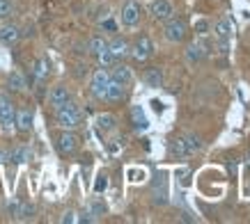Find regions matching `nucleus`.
Here are the masks:
<instances>
[{
  "label": "nucleus",
  "mask_w": 250,
  "mask_h": 224,
  "mask_svg": "<svg viewBox=\"0 0 250 224\" xmlns=\"http://www.w3.org/2000/svg\"><path fill=\"white\" fill-rule=\"evenodd\" d=\"M108 187V176H99L97 183H94V192H104Z\"/></svg>",
  "instance_id": "obj_33"
},
{
  "label": "nucleus",
  "mask_w": 250,
  "mask_h": 224,
  "mask_svg": "<svg viewBox=\"0 0 250 224\" xmlns=\"http://www.w3.org/2000/svg\"><path fill=\"white\" fill-rule=\"evenodd\" d=\"M14 14V2L12 0H0V19H9Z\"/></svg>",
  "instance_id": "obj_27"
},
{
  "label": "nucleus",
  "mask_w": 250,
  "mask_h": 224,
  "mask_svg": "<svg viewBox=\"0 0 250 224\" xmlns=\"http://www.w3.org/2000/svg\"><path fill=\"white\" fill-rule=\"evenodd\" d=\"M182 140H184V147H186V153H197L202 149V140L195 133H186Z\"/></svg>",
  "instance_id": "obj_21"
},
{
  "label": "nucleus",
  "mask_w": 250,
  "mask_h": 224,
  "mask_svg": "<svg viewBox=\"0 0 250 224\" xmlns=\"http://www.w3.org/2000/svg\"><path fill=\"white\" fill-rule=\"evenodd\" d=\"M108 51L113 53V57L120 62V60H124L126 55H131V44L124 37H115L113 41H108Z\"/></svg>",
  "instance_id": "obj_10"
},
{
  "label": "nucleus",
  "mask_w": 250,
  "mask_h": 224,
  "mask_svg": "<svg viewBox=\"0 0 250 224\" xmlns=\"http://www.w3.org/2000/svg\"><path fill=\"white\" fill-rule=\"evenodd\" d=\"M131 117H133V121H136V128H147V119H145V114H143V108L140 105H136L133 110H131Z\"/></svg>",
  "instance_id": "obj_25"
},
{
  "label": "nucleus",
  "mask_w": 250,
  "mask_h": 224,
  "mask_svg": "<svg viewBox=\"0 0 250 224\" xmlns=\"http://www.w3.org/2000/svg\"><path fill=\"white\" fill-rule=\"evenodd\" d=\"M90 213L94 217H101V215H106V206H104V204L99 202V199H94V202L90 204Z\"/></svg>",
  "instance_id": "obj_31"
},
{
  "label": "nucleus",
  "mask_w": 250,
  "mask_h": 224,
  "mask_svg": "<svg viewBox=\"0 0 250 224\" xmlns=\"http://www.w3.org/2000/svg\"><path fill=\"white\" fill-rule=\"evenodd\" d=\"M122 23L126 25V28H136L138 23H140V5H138L136 0H126L124 5H122Z\"/></svg>",
  "instance_id": "obj_7"
},
{
  "label": "nucleus",
  "mask_w": 250,
  "mask_h": 224,
  "mask_svg": "<svg viewBox=\"0 0 250 224\" xmlns=\"http://www.w3.org/2000/svg\"><path fill=\"white\" fill-rule=\"evenodd\" d=\"M7 87L12 92H23L25 87H28V82H25V75L21 74V71H12V74L7 75Z\"/></svg>",
  "instance_id": "obj_18"
},
{
  "label": "nucleus",
  "mask_w": 250,
  "mask_h": 224,
  "mask_svg": "<svg viewBox=\"0 0 250 224\" xmlns=\"http://www.w3.org/2000/svg\"><path fill=\"white\" fill-rule=\"evenodd\" d=\"M32 124H35V114H32V110H28V108L16 110V114H14V128L19 131V133H30Z\"/></svg>",
  "instance_id": "obj_8"
},
{
  "label": "nucleus",
  "mask_w": 250,
  "mask_h": 224,
  "mask_svg": "<svg viewBox=\"0 0 250 224\" xmlns=\"http://www.w3.org/2000/svg\"><path fill=\"white\" fill-rule=\"evenodd\" d=\"M170 149H172V153L177 158H184V156H188V153H186V147H184V140L182 137H179V140H174L172 142V147H170Z\"/></svg>",
  "instance_id": "obj_28"
},
{
  "label": "nucleus",
  "mask_w": 250,
  "mask_h": 224,
  "mask_svg": "<svg viewBox=\"0 0 250 224\" xmlns=\"http://www.w3.org/2000/svg\"><path fill=\"white\" fill-rule=\"evenodd\" d=\"M19 37H21L19 25H14V23H5V25H0V41H2V44H16Z\"/></svg>",
  "instance_id": "obj_15"
},
{
  "label": "nucleus",
  "mask_w": 250,
  "mask_h": 224,
  "mask_svg": "<svg viewBox=\"0 0 250 224\" xmlns=\"http://www.w3.org/2000/svg\"><path fill=\"white\" fill-rule=\"evenodd\" d=\"M101 28H104V30H108V32H115V30H117V23H115L113 19H104V21H101Z\"/></svg>",
  "instance_id": "obj_34"
},
{
  "label": "nucleus",
  "mask_w": 250,
  "mask_h": 224,
  "mask_svg": "<svg viewBox=\"0 0 250 224\" xmlns=\"http://www.w3.org/2000/svg\"><path fill=\"white\" fill-rule=\"evenodd\" d=\"M216 48L220 55H228L232 51V39H216Z\"/></svg>",
  "instance_id": "obj_30"
},
{
  "label": "nucleus",
  "mask_w": 250,
  "mask_h": 224,
  "mask_svg": "<svg viewBox=\"0 0 250 224\" xmlns=\"http://www.w3.org/2000/svg\"><path fill=\"white\" fill-rule=\"evenodd\" d=\"M108 82H110V74H108L104 67L97 69V71L92 74V78H90V92H92V96L99 98V101H104Z\"/></svg>",
  "instance_id": "obj_3"
},
{
  "label": "nucleus",
  "mask_w": 250,
  "mask_h": 224,
  "mask_svg": "<svg viewBox=\"0 0 250 224\" xmlns=\"http://www.w3.org/2000/svg\"><path fill=\"white\" fill-rule=\"evenodd\" d=\"M248 167H250V156H248Z\"/></svg>",
  "instance_id": "obj_36"
},
{
  "label": "nucleus",
  "mask_w": 250,
  "mask_h": 224,
  "mask_svg": "<svg viewBox=\"0 0 250 224\" xmlns=\"http://www.w3.org/2000/svg\"><path fill=\"white\" fill-rule=\"evenodd\" d=\"M131 55H133L138 62L149 60V57L154 55V44H152V39L147 37V35H140V37H138V41L133 44V48H131Z\"/></svg>",
  "instance_id": "obj_6"
},
{
  "label": "nucleus",
  "mask_w": 250,
  "mask_h": 224,
  "mask_svg": "<svg viewBox=\"0 0 250 224\" xmlns=\"http://www.w3.org/2000/svg\"><path fill=\"white\" fill-rule=\"evenodd\" d=\"M5 160H9V153L5 149H0V163H5Z\"/></svg>",
  "instance_id": "obj_35"
},
{
  "label": "nucleus",
  "mask_w": 250,
  "mask_h": 224,
  "mask_svg": "<svg viewBox=\"0 0 250 224\" xmlns=\"http://www.w3.org/2000/svg\"><path fill=\"white\" fill-rule=\"evenodd\" d=\"M195 32L200 35V37H205L207 32H209V21H205V19H202V21H197L195 23Z\"/></svg>",
  "instance_id": "obj_32"
},
{
  "label": "nucleus",
  "mask_w": 250,
  "mask_h": 224,
  "mask_svg": "<svg viewBox=\"0 0 250 224\" xmlns=\"http://www.w3.org/2000/svg\"><path fill=\"white\" fill-rule=\"evenodd\" d=\"M14 114H16L14 103L9 101V96L0 94V128H2L5 133H9V131L14 128Z\"/></svg>",
  "instance_id": "obj_4"
},
{
  "label": "nucleus",
  "mask_w": 250,
  "mask_h": 224,
  "mask_svg": "<svg viewBox=\"0 0 250 224\" xmlns=\"http://www.w3.org/2000/svg\"><path fill=\"white\" fill-rule=\"evenodd\" d=\"M46 75H48V60H46V57H39V60L35 62V78H37V80H44Z\"/></svg>",
  "instance_id": "obj_24"
},
{
  "label": "nucleus",
  "mask_w": 250,
  "mask_h": 224,
  "mask_svg": "<svg viewBox=\"0 0 250 224\" xmlns=\"http://www.w3.org/2000/svg\"><path fill=\"white\" fill-rule=\"evenodd\" d=\"M60 222L62 224H78L81 222V215H78L76 210H67V213L60 217Z\"/></svg>",
  "instance_id": "obj_29"
},
{
  "label": "nucleus",
  "mask_w": 250,
  "mask_h": 224,
  "mask_svg": "<svg viewBox=\"0 0 250 224\" xmlns=\"http://www.w3.org/2000/svg\"><path fill=\"white\" fill-rule=\"evenodd\" d=\"M163 35H166L167 41H172V44H179V41H184L186 39V35H188V25H186V21L184 19H167L166 21V28H163Z\"/></svg>",
  "instance_id": "obj_2"
},
{
  "label": "nucleus",
  "mask_w": 250,
  "mask_h": 224,
  "mask_svg": "<svg viewBox=\"0 0 250 224\" xmlns=\"http://www.w3.org/2000/svg\"><path fill=\"white\" fill-rule=\"evenodd\" d=\"M110 78L117 80L120 85H124V87H129L131 82H133V71H131V67H126V64H117V62H115L113 71H110Z\"/></svg>",
  "instance_id": "obj_11"
},
{
  "label": "nucleus",
  "mask_w": 250,
  "mask_h": 224,
  "mask_svg": "<svg viewBox=\"0 0 250 224\" xmlns=\"http://www.w3.org/2000/svg\"><path fill=\"white\" fill-rule=\"evenodd\" d=\"M71 98V92L64 87V85H55L53 90H51V94H48V103L53 105L55 110L60 108V105H64Z\"/></svg>",
  "instance_id": "obj_14"
},
{
  "label": "nucleus",
  "mask_w": 250,
  "mask_h": 224,
  "mask_svg": "<svg viewBox=\"0 0 250 224\" xmlns=\"http://www.w3.org/2000/svg\"><path fill=\"white\" fill-rule=\"evenodd\" d=\"M124 96H126V87L110 78V82H108V87H106V96H104V101H108V103H120V101H124Z\"/></svg>",
  "instance_id": "obj_12"
},
{
  "label": "nucleus",
  "mask_w": 250,
  "mask_h": 224,
  "mask_svg": "<svg viewBox=\"0 0 250 224\" xmlns=\"http://www.w3.org/2000/svg\"><path fill=\"white\" fill-rule=\"evenodd\" d=\"M145 85H147V87H152V90L163 87V71L156 69V67L147 69V71H145Z\"/></svg>",
  "instance_id": "obj_16"
},
{
  "label": "nucleus",
  "mask_w": 250,
  "mask_h": 224,
  "mask_svg": "<svg viewBox=\"0 0 250 224\" xmlns=\"http://www.w3.org/2000/svg\"><path fill=\"white\" fill-rule=\"evenodd\" d=\"M108 48V41L104 37H101V35H97V37H92L90 39V44H87V51L92 53V55H94V57H97L99 53H104Z\"/></svg>",
  "instance_id": "obj_23"
},
{
  "label": "nucleus",
  "mask_w": 250,
  "mask_h": 224,
  "mask_svg": "<svg viewBox=\"0 0 250 224\" xmlns=\"http://www.w3.org/2000/svg\"><path fill=\"white\" fill-rule=\"evenodd\" d=\"M152 16L156 21H167L174 16V7L170 0H154L152 2Z\"/></svg>",
  "instance_id": "obj_9"
},
{
  "label": "nucleus",
  "mask_w": 250,
  "mask_h": 224,
  "mask_svg": "<svg viewBox=\"0 0 250 224\" xmlns=\"http://www.w3.org/2000/svg\"><path fill=\"white\" fill-rule=\"evenodd\" d=\"M12 213L19 220H30V217H35V206L32 204H12Z\"/></svg>",
  "instance_id": "obj_19"
},
{
  "label": "nucleus",
  "mask_w": 250,
  "mask_h": 224,
  "mask_svg": "<svg viewBox=\"0 0 250 224\" xmlns=\"http://www.w3.org/2000/svg\"><path fill=\"white\" fill-rule=\"evenodd\" d=\"M209 53H211V46L207 44L205 39L193 41V44L186 46V62H188V64H197L200 60H205Z\"/></svg>",
  "instance_id": "obj_5"
},
{
  "label": "nucleus",
  "mask_w": 250,
  "mask_h": 224,
  "mask_svg": "<svg viewBox=\"0 0 250 224\" xmlns=\"http://www.w3.org/2000/svg\"><path fill=\"white\" fill-rule=\"evenodd\" d=\"M78 149V137L71 131H64V133L58 137V151L60 153H74Z\"/></svg>",
  "instance_id": "obj_13"
},
{
  "label": "nucleus",
  "mask_w": 250,
  "mask_h": 224,
  "mask_svg": "<svg viewBox=\"0 0 250 224\" xmlns=\"http://www.w3.org/2000/svg\"><path fill=\"white\" fill-rule=\"evenodd\" d=\"M97 60H99V64H101V67H104V69L113 67L115 62H117V60H115V57H113V53L108 51V48H106V51H104V53H99V55H97Z\"/></svg>",
  "instance_id": "obj_26"
},
{
  "label": "nucleus",
  "mask_w": 250,
  "mask_h": 224,
  "mask_svg": "<svg viewBox=\"0 0 250 224\" xmlns=\"http://www.w3.org/2000/svg\"><path fill=\"white\" fill-rule=\"evenodd\" d=\"M28 158H30V151H28V147H16V149L9 151V160H12L14 165L28 163Z\"/></svg>",
  "instance_id": "obj_22"
},
{
  "label": "nucleus",
  "mask_w": 250,
  "mask_h": 224,
  "mask_svg": "<svg viewBox=\"0 0 250 224\" xmlns=\"http://www.w3.org/2000/svg\"><path fill=\"white\" fill-rule=\"evenodd\" d=\"M232 30H234V25H232L229 19H220V21L213 25L216 39H232Z\"/></svg>",
  "instance_id": "obj_17"
},
{
  "label": "nucleus",
  "mask_w": 250,
  "mask_h": 224,
  "mask_svg": "<svg viewBox=\"0 0 250 224\" xmlns=\"http://www.w3.org/2000/svg\"><path fill=\"white\" fill-rule=\"evenodd\" d=\"M81 119H83L81 108H78L76 101H71V98L55 110V121H58V126L64 128V131H76V128L81 126Z\"/></svg>",
  "instance_id": "obj_1"
},
{
  "label": "nucleus",
  "mask_w": 250,
  "mask_h": 224,
  "mask_svg": "<svg viewBox=\"0 0 250 224\" xmlns=\"http://www.w3.org/2000/svg\"><path fill=\"white\" fill-rule=\"evenodd\" d=\"M115 126H117V119L113 114H99L97 117V128L101 133H110V131H115Z\"/></svg>",
  "instance_id": "obj_20"
}]
</instances>
